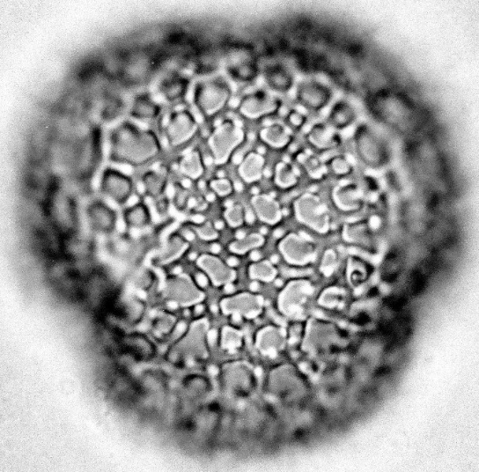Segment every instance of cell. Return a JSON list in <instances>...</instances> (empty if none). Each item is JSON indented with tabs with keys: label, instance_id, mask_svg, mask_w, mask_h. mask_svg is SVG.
Masks as SVG:
<instances>
[{
	"label": "cell",
	"instance_id": "db71d44e",
	"mask_svg": "<svg viewBox=\"0 0 479 472\" xmlns=\"http://www.w3.org/2000/svg\"><path fill=\"white\" fill-rule=\"evenodd\" d=\"M196 233L201 239L206 241L214 240L218 237L217 229L210 221L204 222L196 226Z\"/></svg>",
	"mask_w": 479,
	"mask_h": 472
},
{
	"label": "cell",
	"instance_id": "ffe728a7",
	"mask_svg": "<svg viewBox=\"0 0 479 472\" xmlns=\"http://www.w3.org/2000/svg\"><path fill=\"white\" fill-rule=\"evenodd\" d=\"M358 152L364 162L372 166L381 164L385 152L381 143L369 130H362L357 136Z\"/></svg>",
	"mask_w": 479,
	"mask_h": 472
},
{
	"label": "cell",
	"instance_id": "681fc988",
	"mask_svg": "<svg viewBox=\"0 0 479 472\" xmlns=\"http://www.w3.org/2000/svg\"><path fill=\"white\" fill-rule=\"evenodd\" d=\"M339 265V256L335 251L327 250L321 262V271L325 275H330L337 268Z\"/></svg>",
	"mask_w": 479,
	"mask_h": 472
},
{
	"label": "cell",
	"instance_id": "836d02e7",
	"mask_svg": "<svg viewBox=\"0 0 479 472\" xmlns=\"http://www.w3.org/2000/svg\"><path fill=\"white\" fill-rule=\"evenodd\" d=\"M265 80L267 85L277 92L289 90L293 83L292 74L281 65H273L267 69Z\"/></svg>",
	"mask_w": 479,
	"mask_h": 472
},
{
	"label": "cell",
	"instance_id": "f6af8a7d",
	"mask_svg": "<svg viewBox=\"0 0 479 472\" xmlns=\"http://www.w3.org/2000/svg\"><path fill=\"white\" fill-rule=\"evenodd\" d=\"M354 117V110L348 104L344 103H337L330 111V122L337 127L350 124Z\"/></svg>",
	"mask_w": 479,
	"mask_h": 472
},
{
	"label": "cell",
	"instance_id": "8992f818",
	"mask_svg": "<svg viewBox=\"0 0 479 472\" xmlns=\"http://www.w3.org/2000/svg\"><path fill=\"white\" fill-rule=\"evenodd\" d=\"M162 295L169 303L179 307H194L205 299V292L194 278L186 274H173L166 278Z\"/></svg>",
	"mask_w": 479,
	"mask_h": 472
},
{
	"label": "cell",
	"instance_id": "d590c367",
	"mask_svg": "<svg viewBox=\"0 0 479 472\" xmlns=\"http://www.w3.org/2000/svg\"><path fill=\"white\" fill-rule=\"evenodd\" d=\"M126 344L127 348L131 349L133 355L140 360H150L155 355L154 345L142 334H132L127 336Z\"/></svg>",
	"mask_w": 479,
	"mask_h": 472
},
{
	"label": "cell",
	"instance_id": "6da1fadb",
	"mask_svg": "<svg viewBox=\"0 0 479 472\" xmlns=\"http://www.w3.org/2000/svg\"><path fill=\"white\" fill-rule=\"evenodd\" d=\"M110 158L120 164L140 167L161 154L162 143L153 130L142 129L125 121L111 131Z\"/></svg>",
	"mask_w": 479,
	"mask_h": 472
},
{
	"label": "cell",
	"instance_id": "4fadbf2b",
	"mask_svg": "<svg viewBox=\"0 0 479 472\" xmlns=\"http://www.w3.org/2000/svg\"><path fill=\"white\" fill-rule=\"evenodd\" d=\"M278 248L285 261L295 266H306L313 261L317 255L313 243L296 234L285 236Z\"/></svg>",
	"mask_w": 479,
	"mask_h": 472
},
{
	"label": "cell",
	"instance_id": "d6986e66",
	"mask_svg": "<svg viewBox=\"0 0 479 472\" xmlns=\"http://www.w3.org/2000/svg\"><path fill=\"white\" fill-rule=\"evenodd\" d=\"M228 70L233 79L241 83H251L257 79L259 68L253 57L248 51L238 50L233 52L228 59Z\"/></svg>",
	"mask_w": 479,
	"mask_h": 472
},
{
	"label": "cell",
	"instance_id": "60d3db41",
	"mask_svg": "<svg viewBox=\"0 0 479 472\" xmlns=\"http://www.w3.org/2000/svg\"><path fill=\"white\" fill-rule=\"evenodd\" d=\"M144 311H146V305L142 300L131 298L126 300L125 304L122 305L120 313L125 318L126 322L135 325V323L142 320Z\"/></svg>",
	"mask_w": 479,
	"mask_h": 472
},
{
	"label": "cell",
	"instance_id": "8fae6325",
	"mask_svg": "<svg viewBox=\"0 0 479 472\" xmlns=\"http://www.w3.org/2000/svg\"><path fill=\"white\" fill-rule=\"evenodd\" d=\"M263 299L258 293L243 292L223 298L220 307L223 314L254 319L262 314Z\"/></svg>",
	"mask_w": 479,
	"mask_h": 472
},
{
	"label": "cell",
	"instance_id": "7402d4cb",
	"mask_svg": "<svg viewBox=\"0 0 479 472\" xmlns=\"http://www.w3.org/2000/svg\"><path fill=\"white\" fill-rule=\"evenodd\" d=\"M300 102L310 109L320 110L329 103L330 91L325 85L308 81L300 85L298 91Z\"/></svg>",
	"mask_w": 479,
	"mask_h": 472
},
{
	"label": "cell",
	"instance_id": "e575fe53",
	"mask_svg": "<svg viewBox=\"0 0 479 472\" xmlns=\"http://www.w3.org/2000/svg\"><path fill=\"white\" fill-rule=\"evenodd\" d=\"M262 140L274 148H283L290 142L291 135L284 125L272 124L266 126L260 132Z\"/></svg>",
	"mask_w": 479,
	"mask_h": 472
},
{
	"label": "cell",
	"instance_id": "cb8c5ba5",
	"mask_svg": "<svg viewBox=\"0 0 479 472\" xmlns=\"http://www.w3.org/2000/svg\"><path fill=\"white\" fill-rule=\"evenodd\" d=\"M251 202L256 214L262 221L270 225H275L280 221L282 218L280 204L272 196L255 195Z\"/></svg>",
	"mask_w": 479,
	"mask_h": 472
},
{
	"label": "cell",
	"instance_id": "1f68e13d",
	"mask_svg": "<svg viewBox=\"0 0 479 472\" xmlns=\"http://www.w3.org/2000/svg\"><path fill=\"white\" fill-rule=\"evenodd\" d=\"M181 173L189 180H199L205 173V162L198 150H192L185 154L180 159Z\"/></svg>",
	"mask_w": 479,
	"mask_h": 472
},
{
	"label": "cell",
	"instance_id": "b9f144b4",
	"mask_svg": "<svg viewBox=\"0 0 479 472\" xmlns=\"http://www.w3.org/2000/svg\"><path fill=\"white\" fill-rule=\"evenodd\" d=\"M265 243V238L259 234H251L240 238L230 244V251L236 254H245L247 252L262 246Z\"/></svg>",
	"mask_w": 479,
	"mask_h": 472
},
{
	"label": "cell",
	"instance_id": "2e32d148",
	"mask_svg": "<svg viewBox=\"0 0 479 472\" xmlns=\"http://www.w3.org/2000/svg\"><path fill=\"white\" fill-rule=\"evenodd\" d=\"M196 265L215 287L228 285L236 280V271L218 256L205 254L196 258Z\"/></svg>",
	"mask_w": 479,
	"mask_h": 472
},
{
	"label": "cell",
	"instance_id": "9f6ffc18",
	"mask_svg": "<svg viewBox=\"0 0 479 472\" xmlns=\"http://www.w3.org/2000/svg\"><path fill=\"white\" fill-rule=\"evenodd\" d=\"M288 121L290 122L292 125L295 126V127H300V126H302L304 124V122H305V118H304V116H302V114L293 111V112H291V114L289 115Z\"/></svg>",
	"mask_w": 479,
	"mask_h": 472
},
{
	"label": "cell",
	"instance_id": "f1b7e54d",
	"mask_svg": "<svg viewBox=\"0 0 479 472\" xmlns=\"http://www.w3.org/2000/svg\"><path fill=\"white\" fill-rule=\"evenodd\" d=\"M189 80L187 78L172 74L162 80L159 91L166 101L173 103L183 98L188 92Z\"/></svg>",
	"mask_w": 479,
	"mask_h": 472
},
{
	"label": "cell",
	"instance_id": "3957f363",
	"mask_svg": "<svg viewBox=\"0 0 479 472\" xmlns=\"http://www.w3.org/2000/svg\"><path fill=\"white\" fill-rule=\"evenodd\" d=\"M220 382L223 392L233 399H246L255 392L258 377L251 364L233 360L221 367Z\"/></svg>",
	"mask_w": 479,
	"mask_h": 472
},
{
	"label": "cell",
	"instance_id": "816d5d0a",
	"mask_svg": "<svg viewBox=\"0 0 479 472\" xmlns=\"http://www.w3.org/2000/svg\"><path fill=\"white\" fill-rule=\"evenodd\" d=\"M341 300H342V295H341L339 290L329 288L322 293L319 302L325 308H335L337 305H339Z\"/></svg>",
	"mask_w": 479,
	"mask_h": 472
},
{
	"label": "cell",
	"instance_id": "30bf717a",
	"mask_svg": "<svg viewBox=\"0 0 479 472\" xmlns=\"http://www.w3.org/2000/svg\"><path fill=\"white\" fill-rule=\"evenodd\" d=\"M313 292V285L307 280L289 282L278 296V308L288 317H297L302 313Z\"/></svg>",
	"mask_w": 479,
	"mask_h": 472
},
{
	"label": "cell",
	"instance_id": "f5cc1de1",
	"mask_svg": "<svg viewBox=\"0 0 479 472\" xmlns=\"http://www.w3.org/2000/svg\"><path fill=\"white\" fill-rule=\"evenodd\" d=\"M211 189L220 196H226L233 192V186L231 182L226 178H217L210 184Z\"/></svg>",
	"mask_w": 479,
	"mask_h": 472
},
{
	"label": "cell",
	"instance_id": "f35d334b",
	"mask_svg": "<svg viewBox=\"0 0 479 472\" xmlns=\"http://www.w3.org/2000/svg\"><path fill=\"white\" fill-rule=\"evenodd\" d=\"M220 345L226 352H238L244 345L243 332L235 327L229 325L223 327L220 336Z\"/></svg>",
	"mask_w": 479,
	"mask_h": 472
},
{
	"label": "cell",
	"instance_id": "277c9868",
	"mask_svg": "<svg viewBox=\"0 0 479 472\" xmlns=\"http://www.w3.org/2000/svg\"><path fill=\"white\" fill-rule=\"evenodd\" d=\"M232 98V89L221 80L201 81L194 89V103L204 117H216L228 105Z\"/></svg>",
	"mask_w": 479,
	"mask_h": 472
},
{
	"label": "cell",
	"instance_id": "11a10c76",
	"mask_svg": "<svg viewBox=\"0 0 479 472\" xmlns=\"http://www.w3.org/2000/svg\"><path fill=\"white\" fill-rule=\"evenodd\" d=\"M330 167H332L333 172L339 174V176L350 174L352 171L350 162L347 161V158L342 157V156H337V157L333 158L332 161L330 162Z\"/></svg>",
	"mask_w": 479,
	"mask_h": 472
},
{
	"label": "cell",
	"instance_id": "ee69618b",
	"mask_svg": "<svg viewBox=\"0 0 479 472\" xmlns=\"http://www.w3.org/2000/svg\"><path fill=\"white\" fill-rule=\"evenodd\" d=\"M248 275L251 280L270 282L276 278L277 270L268 261H259L252 263L248 268Z\"/></svg>",
	"mask_w": 479,
	"mask_h": 472
},
{
	"label": "cell",
	"instance_id": "7bdbcfd3",
	"mask_svg": "<svg viewBox=\"0 0 479 472\" xmlns=\"http://www.w3.org/2000/svg\"><path fill=\"white\" fill-rule=\"evenodd\" d=\"M298 182V176L293 166L288 163L280 162L275 171V183L278 187L288 189L293 187Z\"/></svg>",
	"mask_w": 479,
	"mask_h": 472
},
{
	"label": "cell",
	"instance_id": "4dcf8cb0",
	"mask_svg": "<svg viewBox=\"0 0 479 472\" xmlns=\"http://www.w3.org/2000/svg\"><path fill=\"white\" fill-rule=\"evenodd\" d=\"M122 219L130 229H144L150 225L151 214L146 204L137 202L126 207L122 213Z\"/></svg>",
	"mask_w": 479,
	"mask_h": 472
},
{
	"label": "cell",
	"instance_id": "e0dca14e",
	"mask_svg": "<svg viewBox=\"0 0 479 472\" xmlns=\"http://www.w3.org/2000/svg\"><path fill=\"white\" fill-rule=\"evenodd\" d=\"M337 335V330L333 323L312 319L306 330L305 347L318 352L327 350L332 347Z\"/></svg>",
	"mask_w": 479,
	"mask_h": 472
},
{
	"label": "cell",
	"instance_id": "f546056e",
	"mask_svg": "<svg viewBox=\"0 0 479 472\" xmlns=\"http://www.w3.org/2000/svg\"><path fill=\"white\" fill-rule=\"evenodd\" d=\"M109 248L115 258L122 261L135 260L140 250L136 241L127 234L114 236L110 241Z\"/></svg>",
	"mask_w": 479,
	"mask_h": 472
},
{
	"label": "cell",
	"instance_id": "7dc6e473",
	"mask_svg": "<svg viewBox=\"0 0 479 472\" xmlns=\"http://www.w3.org/2000/svg\"><path fill=\"white\" fill-rule=\"evenodd\" d=\"M154 280V273L150 270L141 268L133 276V284L140 290H147L152 287Z\"/></svg>",
	"mask_w": 479,
	"mask_h": 472
},
{
	"label": "cell",
	"instance_id": "ac0fdd59",
	"mask_svg": "<svg viewBox=\"0 0 479 472\" xmlns=\"http://www.w3.org/2000/svg\"><path fill=\"white\" fill-rule=\"evenodd\" d=\"M285 343V332L281 327L267 325L259 330L255 338V347L260 355H277Z\"/></svg>",
	"mask_w": 479,
	"mask_h": 472
},
{
	"label": "cell",
	"instance_id": "8d00e7d4",
	"mask_svg": "<svg viewBox=\"0 0 479 472\" xmlns=\"http://www.w3.org/2000/svg\"><path fill=\"white\" fill-rule=\"evenodd\" d=\"M141 185L147 195L156 198L164 193L168 185V179L162 171L149 170L141 178Z\"/></svg>",
	"mask_w": 479,
	"mask_h": 472
},
{
	"label": "cell",
	"instance_id": "d4e9b609",
	"mask_svg": "<svg viewBox=\"0 0 479 472\" xmlns=\"http://www.w3.org/2000/svg\"><path fill=\"white\" fill-rule=\"evenodd\" d=\"M343 237L347 243L357 245L366 250H372L374 247L372 231L367 221L352 222L344 225Z\"/></svg>",
	"mask_w": 479,
	"mask_h": 472
},
{
	"label": "cell",
	"instance_id": "52a82bcc",
	"mask_svg": "<svg viewBox=\"0 0 479 472\" xmlns=\"http://www.w3.org/2000/svg\"><path fill=\"white\" fill-rule=\"evenodd\" d=\"M296 219L314 231L325 234L329 231L330 217L328 209L318 196L305 193L295 202Z\"/></svg>",
	"mask_w": 479,
	"mask_h": 472
},
{
	"label": "cell",
	"instance_id": "5bb4252c",
	"mask_svg": "<svg viewBox=\"0 0 479 472\" xmlns=\"http://www.w3.org/2000/svg\"><path fill=\"white\" fill-rule=\"evenodd\" d=\"M280 107V102L265 91L250 93L241 98L238 110L241 116L258 120L274 114Z\"/></svg>",
	"mask_w": 479,
	"mask_h": 472
},
{
	"label": "cell",
	"instance_id": "7a4b0ae2",
	"mask_svg": "<svg viewBox=\"0 0 479 472\" xmlns=\"http://www.w3.org/2000/svg\"><path fill=\"white\" fill-rule=\"evenodd\" d=\"M209 325L198 319L189 325L170 347L167 360L176 366H189L209 358Z\"/></svg>",
	"mask_w": 479,
	"mask_h": 472
},
{
	"label": "cell",
	"instance_id": "9a60e30c",
	"mask_svg": "<svg viewBox=\"0 0 479 472\" xmlns=\"http://www.w3.org/2000/svg\"><path fill=\"white\" fill-rule=\"evenodd\" d=\"M86 214L88 225L93 231L111 235L116 229L118 219L117 211L102 200H93L87 206Z\"/></svg>",
	"mask_w": 479,
	"mask_h": 472
},
{
	"label": "cell",
	"instance_id": "9c48e42d",
	"mask_svg": "<svg viewBox=\"0 0 479 472\" xmlns=\"http://www.w3.org/2000/svg\"><path fill=\"white\" fill-rule=\"evenodd\" d=\"M99 189L107 199L120 206H125L133 195L135 184L127 174L112 167H107L100 177Z\"/></svg>",
	"mask_w": 479,
	"mask_h": 472
},
{
	"label": "cell",
	"instance_id": "5b68a950",
	"mask_svg": "<svg viewBox=\"0 0 479 472\" xmlns=\"http://www.w3.org/2000/svg\"><path fill=\"white\" fill-rule=\"evenodd\" d=\"M245 132L243 127L231 120L221 122L211 132L209 143L211 154L217 164H224L231 157L233 152L245 140Z\"/></svg>",
	"mask_w": 479,
	"mask_h": 472
},
{
	"label": "cell",
	"instance_id": "d6a6232c",
	"mask_svg": "<svg viewBox=\"0 0 479 472\" xmlns=\"http://www.w3.org/2000/svg\"><path fill=\"white\" fill-rule=\"evenodd\" d=\"M211 390V384L209 379L203 375H191L183 384L184 396L191 401H199L209 395Z\"/></svg>",
	"mask_w": 479,
	"mask_h": 472
},
{
	"label": "cell",
	"instance_id": "74e56055",
	"mask_svg": "<svg viewBox=\"0 0 479 472\" xmlns=\"http://www.w3.org/2000/svg\"><path fill=\"white\" fill-rule=\"evenodd\" d=\"M307 139L314 147L319 150L332 147L337 142L336 133L332 129L324 125L314 126L308 132Z\"/></svg>",
	"mask_w": 479,
	"mask_h": 472
},
{
	"label": "cell",
	"instance_id": "bcb514c9",
	"mask_svg": "<svg viewBox=\"0 0 479 472\" xmlns=\"http://www.w3.org/2000/svg\"><path fill=\"white\" fill-rule=\"evenodd\" d=\"M348 273L352 282L362 281L369 275V266L364 260L352 256L348 262Z\"/></svg>",
	"mask_w": 479,
	"mask_h": 472
},
{
	"label": "cell",
	"instance_id": "7c38bea8",
	"mask_svg": "<svg viewBox=\"0 0 479 472\" xmlns=\"http://www.w3.org/2000/svg\"><path fill=\"white\" fill-rule=\"evenodd\" d=\"M50 215L59 231L72 235L77 225L76 208L65 192H57L50 202Z\"/></svg>",
	"mask_w": 479,
	"mask_h": 472
},
{
	"label": "cell",
	"instance_id": "83f0119b",
	"mask_svg": "<svg viewBox=\"0 0 479 472\" xmlns=\"http://www.w3.org/2000/svg\"><path fill=\"white\" fill-rule=\"evenodd\" d=\"M265 159L257 152H251L241 159L239 174L241 179L248 184L255 183L262 177L265 169Z\"/></svg>",
	"mask_w": 479,
	"mask_h": 472
},
{
	"label": "cell",
	"instance_id": "603a6c76",
	"mask_svg": "<svg viewBox=\"0 0 479 472\" xmlns=\"http://www.w3.org/2000/svg\"><path fill=\"white\" fill-rule=\"evenodd\" d=\"M189 248V241L181 235V234H174L162 244L158 253L156 254L155 263L161 266H167L169 263H174L186 253Z\"/></svg>",
	"mask_w": 479,
	"mask_h": 472
},
{
	"label": "cell",
	"instance_id": "ab89813d",
	"mask_svg": "<svg viewBox=\"0 0 479 472\" xmlns=\"http://www.w3.org/2000/svg\"><path fill=\"white\" fill-rule=\"evenodd\" d=\"M177 323L176 315L168 313V312H162V313L155 315L152 329H153L154 336L158 337H167L174 332Z\"/></svg>",
	"mask_w": 479,
	"mask_h": 472
},
{
	"label": "cell",
	"instance_id": "44dd1931",
	"mask_svg": "<svg viewBox=\"0 0 479 472\" xmlns=\"http://www.w3.org/2000/svg\"><path fill=\"white\" fill-rule=\"evenodd\" d=\"M332 199L339 209L344 211H355L363 206L364 196L359 186L354 184H344L337 186L333 189Z\"/></svg>",
	"mask_w": 479,
	"mask_h": 472
},
{
	"label": "cell",
	"instance_id": "ba28073f",
	"mask_svg": "<svg viewBox=\"0 0 479 472\" xmlns=\"http://www.w3.org/2000/svg\"><path fill=\"white\" fill-rule=\"evenodd\" d=\"M199 132V122L191 110L173 111L163 125V132L170 147H180L194 139Z\"/></svg>",
	"mask_w": 479,
	"mask_h": 472
},
{
	"label": "cell",
	"instance_id": "484cf974",
	"mask_svg": "<svg viewBox=\"0 0 479 472\" xmlns=\"http://www.w3.org/2000/svg\"><path fill=\"white\" fill-rule=\"evenodd\" d=\"M153 70V61L149 55L139 52L126 61L125 75L132 83H142Z\"/></svg>",
	"mask_w": 479,
	"mask_h": 472
},
{
	"label": "cell",
	"instance_id": "f907efd6",
	"mask_svg": "<svg viewBox=\"0 0 479 472\" xmlns=\"http://www.w3.org/2000/svg\"><path fill=\"white\" fill-rule=\"evenodd\" d=\"M225 218L230 226L235 228L241 226L244 221L243 208L238 204L228 207L226 211Z\"/></svg>",
	"mask_w": 479,
	"mask_h": 472
},
{
	"label": "cell",
	"instance_id": "4316f807",
	"mask_svg": "<svg viewBox=\"0 0 479 472\" xmlns=\"http://www.w3.org/2000/svg\"><path fill=\"white\" fill-rule=\"evenodd\" d=\"M162 107L152 96L147 94L136 95L130 107V115L137 120H153L159 116Z\"/></svg>",
	"mask_w": 479,
	"mask_h": 472
},
{
	"label": "cell",
	"instance_id": "c3c4849f",
	"mask_svg": "<svg viewBox=\"0 0 479 472\" xmlns=\"http://www.w3.org/2000/svg\"><path fill=\"white\" fill-rule=\"evenodd\" d=\"M302 164L305 167L308 174H311V177L320 178L324 176L325 167L314 156H303Z\"/></svg>",
	"mask_w": 479,
	"mask_h": 472
}]
</instances>
